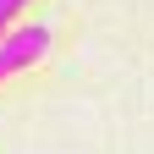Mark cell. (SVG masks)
Here are the masks:
<instances>
[{
	"label": "cell",
	"mask_w": 154,
	"mask_h": 154,
	"mask_svg": "<svg viewBox=\"0 0 154 154\" xmlns=\"http://www.w3.org/2000/svg\"><path fill=\"white\" fill-rule=\"evenodd\" d=\"M44 50H50V28H6L0 33V77H11V72H28L33 61H44Z\"/></svg>",
	"instance_id": "1"
},
{
	"label": "cell",
	"mask_w": 154,
	"mask_h": 154,
	"mask_svg": "<svg viewBox=\"0 0 154 154\" xmlns=\"http://www.w3.org/2000/svg\"><path fill=\"white\" fill-rule=\"evenodd\" d=\"M22 6H28V0H0V22H6V28H11V17H17V11H22Z\"/></svg>",
	"instance_id": "2"
},
{
	"label": "cell",
	"mask_w": 154,
	"mask_h": 154,
	"mask_svg": "<svg viewBox=\"0 0 154 154\" xmlns=\"http://www.w3.org/2000/svg\"><path fill=\"white\" fill-rule=\"evenodd\" d=\"M0 33H6V22H0Z\"/></svg>",
	"instance_id": "3"
}]
</instances>
